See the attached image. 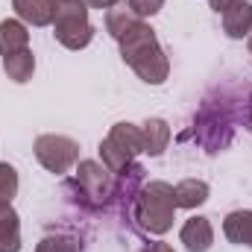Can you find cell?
<instances>
[{"label": "cell", "instance_id": "cell-1", "mask_svg": "<svg viewBox=\"0 0 252 252\" xmlns=\"http://www.w3.org/2000/svg\"><path fill=\"white\" fill-rule=\"evenodd\" d=\"M121 44V56L124 62L147 82V85H161L170 73V59L164 53V47L156 38V30L141 18L129 32L118 38Z\"/></svg>", "mask_w": 252, "mask_h": 252}, {"label": "cell", "instance_id": "cell-2", "mask_svg": "<svg viewBox=\"0 0 252 252\" xmlns=\"http://www.w3.org/2000/svg\"><path fill=\"white\" fill-rule=\"evenodd\" d=\"M132 220L150 232V235H167L173 226V214H176V199H173V185L167 182H144L132 205H129Z\"/></svg>", "mask_w": 252, "mask_h": 252}, {"label": "cell", "instance_id": "cell-3", "mask_svg": "<svg viewBox=\"0 0 252 252\" xmlns=\"http://www.w3.org/2000/svg\"><path fill=\"white\" fill-rule=\"evenodd\" d=\"M73 188L79 190L85 208H106L118 196V173H112L100 161H79Z\"/></svg>", "mask_w": 252, "mask_h": 252}, {"label": "cell", "instance_id": "cell-4", "mask_svg": "<svg viewBox=\"0 0 252 252\" xmlns=\"http://www.w3.org/2000/svg\"><path fill=\"white\" fill-rule=\"evenodd\" d=\"M53 35L67 50H82L94 38V27L88 21V6L85 3H56L53 15Z\"/></svg>", "mask_w": 252, "mask_h": 252}, {"label": "cell", "instance_id": "cell-5", "mask_svg": "<svg viewBox=\"0 0 252 252\" xmlns=\"http://www.w3.org/2000/svg\"><path fill=\"white\" fill-rule=\"evenodd\" d=\"M141 153V129L135 124H115L100 141V158L112 173H124Z\"/></svg>", "mask_w": 252, "mask_h": 252}, {"label": "cell", "instance_id": "cell-6", "mask_svg": "<svg viewBox=\"0 0 252 252\" xmlns=\"http://www.w3.org/2000/svg\"><path fill=\"white\" fill-rule=\"evenodd\" d=\"M35 158L50 173H67L79 161V144L67 135H38L35 138Z\"/></svg>", "mask_w": 252, "mask_h": 252}, {"label": "cell", "instance_id": "cell-7", "mask_svg": "<svg viewBox=\"0 0 252 252\" xmlns=\"http://www.w3.org/2000/svg\"><path fill=\"white\" fill-rule=\"evenodd\" d=\"M179 241L185 244L188 252H208L211 244H214V226H211V220L199 217V214L185 220V226L179 232Z\"/></svg>", "mask_w": 252, "mask_h": 252}, {"label": "cell", "instance_id": "cell-8", "mask_svg": "<svg viewBox=\"0 0 252 252\" xmlns=\"http://www.w3.org/2000/svg\"><path fill=\"white\" fill-rule=\"evenodd\" d=\"M12 9H15L18 21H24L30 27H50L53 15H56L53 0H12Z\"/></svg>", "mask_w": 252, "mask_h": 252}, {"label": "cell", "instance_id": "cell-9", "mask_svg": "<svg viewBox=\"0 0 252 252\" xmlns=\"http://www.w3.org/2000/svg\"><path fill=\"white\" fill-rule=\"evenodd\" d=\"M141 129V153L147 156H161L170 144V126L161 118H150L138 126Z\"/></svg>", "mask_w": 252, "mask_h": 252}, {"label": "cell", "instance_id": "cell-10", "mask_svg": "<svg viewBox=\"0 0 252 252\" xmlns=\"http://www.w3.org/2000/svg\"><path fill=\"white\" fill-rule=\"evenodd\" d=\"M0 252H21V220L9 199H0Z\"/></svg>", "mask_w": 252, "mask_h": 252}, {"label": "cell", "instance_id": "cell-11", "mask_svg": "<svg viewBox=\"0 0 252 252\" xmlns=\"http://www.w3.org/2000/svg\"><path fill=\"white\" fill-rule=\"evenodd\" d=\"M27 47H30L27 24H24V21H15V18L0 21V56L21 53V50H27Z\"/></svg>", "mask_w": 252, "mask_h": 252}, {"label": "cell", "instance_id": "cell-12", "mask_svg": "<svg viewBox=\"0 0 252 252\" xmlns=\"http://www.w3.org/2000/svg\"><path fill=\"white\" fill-rule=\"evenodd\" d=\"M223 235H226L229 244H235V247H250L252 250V211L241 208V211L226 214V220H223Z\"/></svg>", "mask_w": 252, "mask_h": 252}, {"label": "cell", "instance_id": "cell-13", "mask_svg": "<svg viewBox=\"0 0 252 252\" xmlns=\"http://www.w3.org/2000/svg\"><path fill=\"white\" fill-rule=\"evenodd\" d=\"M223 32L229 38H244L252 32V3L238 0L232 9L223 12Z\"/></svg>", "mask_w": 252, "mask_h": 252}, {"label": "cell", "instance_id": "cell-14", "mask_svg": "<svg viewBox=\"0 0 252 252\" xmlns=\"http://www.w3.org/2000/svg\"><path fill=\"white\" fill-rule=\"evenodd\" d=\"M3 70L12 82H30L32 79V70H35V56L32 50H21V53H12V56H3Z\"/></svg>", "mask_w": 252, "mask_h": 252}, {"label": "cell", "instance_id": "cell-15", "mask_svg": "<svg viewBox=\"0 0 252 252\" xmlns=\"http://www.w3.org/2000/svg\"><path fill=\"white\" fill-rule=\"evenodd\" d=\"M173 199H176V208H196L208 199V185L202 179H185L173 188Z\"/></svg>", "mask_w": 252, "mask_h": 252}, {"label": "cell", "instance_id": "cell-16", "mask_svg": "<svg viewBox=\"0 0 252 252\" xmlns=\"http://www.w3.org/2000/svg\"><path fill=\"white\" fill-rule=\"evenodd\" d=\"M138 21H141V18H138L129 6H121V3H118V6H112V9L106 12V32L118 41L124 32H129V30L138 24Z\"/></svg>", "mask_w": 252, "mask_h": 252}, {"label": "cell", "instance_id": "cell-17", "mask_svg": "<svg viewBox=\"0 0 252 252\" xmlns=\"http://www.w3.org/2000/svg\"><path fill=\"white\" fill-rule=\"evenodd\" d=\"M35 252H79V244L64 235H47V238H41Z\"/></svg>", "mask_w": 252, "mask_h": 252}, {"label": "cell", "instance_id": "cell-18", "mask_svg": "<svg viewBox=\"0 0 252 252\" xmlns=\"http://www.w3.org/2000/svg\"><path fill=\"white\" fill-rule=\"evenodd\" d=\"M18 193V170L6 161H0V199H9Z\"/></svg>", "mask_w": 252, "mask_h": 252}, {"label": "cell", "instance_id": "cell-19", "mask_svg": "<svg viewBox=\"0 0 252 252\" xmlns=\"http://www.w3.org/2000/svg\"><path fill=\"white\" fill-rule=\"evenodd\" d=\"M161 6H164V0H129V9L138 18H153L161 12Z\"/></svg>", "mask_w": 252, "mask_h": 252}, {"label": "cell", "instance_id": "cell-20", "mask_svg": "<svg viewBox=\"0 0 252 252\" xmlns=\"http://www.w3.org/2000/svg\"><path fill=\"white\" fill-rule=\"evenodd\" d=\"M208 3H211V9H214L217 15H223V12H226V9H232L238 0H208Z\"/></svg>", "mask_w": 252, "mask_h": 252}, {"label": "cell", "instance_id": "cell-21", "mask_svg": "<svg viewBox=\"0 0 252 252\" xmlns=\"http://www.w3.org/2000/svg\"><path fill=\"white\" fill-rule=\"evenodd\" d=\"M85 6L88 9H106L109 12L112 6H118V0H85Z\"/></svg>", "mask_w": 252, "mask_h": 252}, {"label": "cell", "instance_id": "cell-22", "mask_svg": "<svg viewBox=\"0 0 252 252\" xmlns=\"http://www.w3.org/2000/svg\"><path fill=\"white\" fill-rule=\"evenodd\" d=\"M144 252H173V247H167V244H161V241H156V244H150Z\"/></svg>", "mask_w": 252, "mask_h": 252}, {"label": "cell", "instance_id": "cell-23", "mask_svg": "<svg viewBox=\"0 0 252 252\" xmlns=\"http://www.w3.org/2000/svg\"><path fill=\"white\" fill-rule=\"evenodd\" d=\"M53 3H85V0H53Z\"/></svg>", "mask_w": 252, "mask_h": 252}, {"label": "cell", "instance_id": "cell-24", "mask_svg": "<svg viewBox=\"0 0 252 252\" xmlns=\"http://www.w3.org/2000/svg\"><path fill=\"white\" fill-rule=\"evenodd\" d=\"M247 124H250V129H252V103H250V115H247Z\"/></svg>", "mask_w": 252, "mask_h": 252}, {"label": "cell", "instance_id": "cell-25", "mask_svg": "<svg viewBox=\"0 0 252 252\" xmlns=\"http://www.w3.org/2000/svg\"><path fill=\"white\" fill-rule=\"evenodd\" d=\"M250 53H252V32H250Z\"/></svg>", "mask_w": 252, "mask_h": 252}]
</instances>
